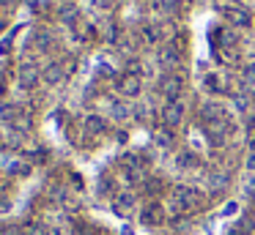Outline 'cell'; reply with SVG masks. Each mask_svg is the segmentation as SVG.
<instances>
[{"label": "cell", "mask_w": 255, "mask_h": 235, "mask_svg": "<svg viewBox=\"0 0 255 235\" xmlns=\"http://www.w3.org/2000/svg\"><path fill=\"white\" fill-rule=\"evenodd\" d=\"M39 79H41L39 66H36L33 60H22V63H19V69H17V82H19V87H22V90H33V87L39 85Z\"/></svg>", "instance_id": "cell-1"}, {"label": "cell", "mask_w": 255, "mask_h": 235, "mask_svg": "<svg viewBox=\"0 0 255 235\" xmlns=\"http://www.w3.org/2000/svg\"><path fill=\"white\" fill-rule=\"evenodd\" d=\"M159 90H162V96H167V101H178V96L184 90V77L181 74H162Z\"/></svg>", "instance_id": "cell-2"}, {"label": "cell", "mask_w": 255, "mask_h": 235, "mask_svg": "<svg viewBox=\"0 0 255 235\" xmlns=\"http://www.w3.org/2000/svg\"><path fill=\"white\" fill-rule=\"evenodd\" d=\"M140 90H143V79H140V74H121L118 77V93L127 98H134L140 96Z\"/></svg>", "instance_id": "cell-3"}, {"label": "cell", "mask_w": 255, "mask_h": 235, "mask_svg": "<svg viewBox=\"0 0 255 235\" xmlns=\"http://www.w3.org/2000/svg\"><path fill=\"white\" fill-rule=\"evenodd\" d=\"M181 120H184V104L181 101H167L162 107V126L176 129V126H181Z\"/></svg>", "instance_id": "cell-4"}, {"label": "cell", "mask_w": 255, "mask_h": 235, "mask_svg": "<svg viewBox=\"0 0 255 235\" xmlns=\"http://www.w3.org/2000/svg\"><path fill=\"white\" fill-rule=\"evenodd\" d=\"M66 66L61 63V60H52V63H47L44 69H41V79L47 82V85H61L63 79H66Z\"/></svg>", "instance_id": "cell-5"}, {"label": "cell", "mask_w": 255, "mask_h": 235, "mask_svg": "<svg viewBox=\"0 0 255 235\" xmlns=\"http://www.w3.org/2000/svg\"><path fill=\"white\" fill-rule=\"evenodd\" d=\"M222 11H225V19L231 22L233 27H250V25H253L250 11L242 8V5H228V8H222Z\"/></svg>", "instance_id": "cell-6"}, {"label": "cell", "mask_w": 255, "mask_h": 235, "mask_svg": "<svg viewBox=\"0 0 255 235\" xmlns=\"http://www.w3.org/2000/svg\"><path fill=\"white\" fill-rule=\"evenodd\" d=\"M134 205H137V197H134L132 191H121V194L113 197V208H116V213L124 216V219L134 211Z\"/></svg>", "instance_id": "cell-7"}, {"label": "cell", "mask_w": 255, "mask_h": 235, "mask_svg": "<svg viewBox=\"0 0 255 235\" xmlns=\"http://www.w3.org/2000/svg\"><path fill=\"white\" fill-rule=\"evenodd\" d=\"M178 60H181V52H178L176 44H165V47H159V52H156V63H159L162 69H173V66H178Z\"/></svg>", "instance_id": "cell-8"}, {"label": "cell", "mask_w": 255, "mask_h": 235, "mask_svg": "<svg viewBox=\"0 0 255 235\" xmlns=\"http://www.w3.org/2000/svg\"><path fill=\"white\" fill-rule=\"evenodd\" d=\"M162 219H165V211H162L159 202H148V205L140 211V222L148 224V227H154V224H162Z\"/></svg>", "instance_id": "cell-9"}, {"label": "cell", "mask_w": 255, "mask_h": 235, "mask_svg": "<svg viewBox=\"0 0 255 235\" xmlns=\"http://www.w3.org/2000/svg\"><path fill=\"white\" fill-rule=\"evenodd\" d=\"M83 129H85V134H91V137H102L107 131V120L102 118V115H88V118L83 120Z\"/></svg>", "instance_id": "cell-10"}, {"label": "cell", "mask_w": 255, "mask_h": 235, "mask_svg": "<svg viewBox=\"0 0 255 235\" xmlns=\"http://www.w3.org/2000/svg\"><path fill=\"white\" fill-rule=\"evenodd\" d=\"M58 19H61L63 25L74 27V25L80 22V11H77V5H74V3H63V5H58Z\"/></svg>", "instance_id": "cell-11"}, {"label": "cell", "mask_w": 255, "mask_h": 235, "mask_svg": "<svg viewBox=\"0 0 255 235\" xmlns=\"http://www.w3.org/2000/svg\"><path fill=\"white\" fill-rule=\"evenodd\" d=\"M33 44H36V49H39V52H50L52 44H55V36H52L50 30H44V27H41V30L33 33Z\"/></svg>", "instance_id": "cell-12"}, {"label": "cell", "mask_w": 255, "mask_h": 235, "mask_svg": "<svg viewBox=\"0 0 255 235\" xmlns=\"http://www.w3.org/2000/svg\"><path fill=\"white\" fill-rule=\"evenodd\" d=\"M176 164H178V167H184V169H192V167H198V164H200V158L195 156L192 151H184V153H178V156H176Z\"/></svg>", "instance_id": "cell-13"}, {"label": "cell", "mask_w": 255, "mask_h": 235, "mask_svg": "<svg viewBox=\"0 0 255 235\" xmlns=\"http://www.w3.org/2000/svg\"><path fill=\"white\" fill-rule=\"evenodd\" d=\"M162 36H165V30H162L159 25H145V27H143V38H145L148 44H159Z\"/></svg>", "instance_id": "cell-14"}, {"label": "cell", "mask_w": 255, "mask_h": 235, "mask_svg": "<svg viewBox=\"0 0 255 235\" xmlns=\"http://www.w3.org/2000/svg\"><path fill=\"white\" fill-rule=\"evenodd\" d=\"M30 169H33V164H30V161H14L11 164V175H14V178H28Z\"/></svg>", "instance_id": "cell-15"}, {"label": "cell", "mask_w": 255, "mask_h": 235, "mask_svg": "<svg viewBox=\"0 0 255 235\" xmlns=\"http://www.w3.org/2000/svg\"><path fill=\"white\" fill-rule=\"evenodd\" d=\"M156 142H159L162 148H170L173 145V134L167 126H162V129H156Z\"/></svg>", "instance_id": "cell-16"}, {"label": "cell", "mask_w": 255, "mask_h": 235, "mask_svg": "<svg viewBox=\"0 0 255 235\" xmlns=\"http://www.w3.org/2000/svg\"><path fill=\"white\" fill-rule=\"evenodd\" d=\"M209 186H211V191H220V189H225V186H228V175H225V172H217V175H211Z\"/></svg>", "instance_id": "cell-17"}, {"label": "cell", "mask_w": 255, "mask_h": 235, "mask_svg": "<svg viewBox=\"0 0 255 235\" xmlns=\"http://www.w3.org/2000/svg\"><path fill=\"white\" fill-rule=\"evenodd\" d=\"M0 235H28V233H25V224H3Z\"/></svg>", "instance_id": "cell-18"}, {"label": "cell", "mask_w": 255, "mask_h": 235, "mask_svg": "<svg viewBox=\"0 0 255 235\" xmlns=\"http://www.w3.org/2000/svg\"><path fill=\"white\" fill-rule=\"evenodd\" d=\"M113 118H116V120H127L129 118V107H127V104H121V101L113 104Z\"/></svg>", "instance_id": "cell-19"}, {"label": "cell", "mask_w": 255, "mask_h": 235, "mask_svg": "<svg viewBox=\"0 0 255 235\" xmlns=\"http://www.w3.org/2000/svg\"><path fill=\"white\" fill-rule=\"evenodd\" d=\"M242 77H244V82H247V85H255V63H244Z\"/></svg>", "instance_id": "cell-20"}, {"label": "cell", "mask_w": 255, "mask_h": 235, "mask_svg": "<svg viewBox=\"0 0 255 235\" xmlns=\"http://www.w3.org/2000/svg\"><path fill=\"white\" fill-rule=\"evenodd\" d=\"M44 161H47V151H44V148H39V151L30 153V164H44Z\"/></svg>", "instance_id": "cell-21"}, {"label": "cell", "mask_w": 255, "mask_h": 235, "mask_svg": "<svg viewBox=\"0 0 255 235\" xmlns=\"http://www.w3.org/2000/svg\"><path fill=\"white\" fill-rule=\"evenodd\" d=\"M233 104H236V109H242V112H244V109L250 107V98L244 96V93H236V96H233Z\"/></svg>", "instance_id": "cell-22"}, {"label": "cell", "mask_w": 255, "mask_h": 235, "mask_svg": "<svg viewBox=\"0 0 255 235\" xmlns=\"http://www.w3.org/2000/svg\"><path fill=\"white\" fill-rule=\"evenodd\" d=\"M17 5H19V0H0V11H6V14H8V11H14Z\"/></svg>", "instance_id": "cell-23"}, {"label": "cell", "mask_w": 255, "mask_h": 235, "mask_svg": "<svg viewBox=\"0 0 255 235\" xmlns=\"http://www.w3.org/2000/svg\"><path fill=\"white\" fill-rule=\"evenodd\" d=\"M236 211H239V205H236V202H228V205L222 208V213H225V216H233Z\"/></svg>", "instance_id": "cell-24"}, {"label": "cell", "mask_w": 255, "mask_h": 235, "mask_svg": "<svg viewBox=\"0 0 255 235\" xmlns=\"http://www.w3.org/2000/svg\"><path fill=\"white\" fill-rule=\"evenodd\" d=\"M6 27H8V14L6 11H0V33L6 30Z\"/></svg>", "instance_id": "cell-25"}, {"label": "cell", "mask_w": 255, "mask_h": 235, "mask_svg": "<svg viewBox=\"0 0 255 235\" xmlns=\"http://www.w3.org/2000/svg\"><path fill=\"white\" fill-rule=\"evenodd\" d=\"M96 8H110V0H94Z\"/></svg>", "instance_id": "cell-26"}, {"label": "cell", "mask_w": 255, "mask_h": 235, "mask_svg": "<svg viewBox=\"0 0 255 235\" xmlns=\"http://www.w3.org/2000/svg\"><path fill=\"white\" fill-rule=\"evenodd\" d=\"M6 96V79H3V77H0V98Z\"/></svg>", "instance_id": "cell-27"}, {"label": "cell", "mask_w": 255, "mask_h": 235, "mask_svg": "<svg viewBox=\"0 0 255 235\" xmlns=\"http://www.w3.org/2000/svg\"><path fill=\"white\" fill-rule=\"evenodd\" d=\"M247 167L255 169V153H253V156H247Z\"/></svg>", "instance_id": "cell-28"}, {"label": "cell", "mask_w": 255, "mask_h": 235, "mask_svg": "<svg viewBox=\"0 0 255 235\" xmlns=\"http://www.w3.org/2000/svg\"><path fill=\"white\" fill-rule=\"evenodd\" d=\"M121 235H132V227H124V230H121Z\"/></svg>", "instance_id": "cell-29"}]
</instances>
